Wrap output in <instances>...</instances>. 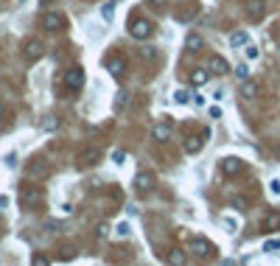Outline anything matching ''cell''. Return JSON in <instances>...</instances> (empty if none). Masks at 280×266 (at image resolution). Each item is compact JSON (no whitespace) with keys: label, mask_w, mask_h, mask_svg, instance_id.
<instances>
[{"label":"cell","mask_w":280,"mask_h":266,"mask_svg":"<svg viewBox=\"0 0 280 266\" xmlns=\"http://www.w3.org/2000/svg\"><path fill=\"white\" fill-rule=\"evenodd\" d=\"M129 34H132V39H137V42H143V39H149L151 34H154V25L146 20V17H137V20L129 25Z\"/></svg>","instance_id":"obj_1"},{"label":"cell","mask_w":280,"mask_h":266,"mask_svg":"<svg viewBox=\"0 0 280 266\" xmlns=\"http://www.w3.org/2000/svg\"><path fill=\"white\" fill-rule=\"evenodd\" d=\"M20 202H22V208H37L42 202V188L39 185H25L20 190Z\"/></svg>","instance_id":"obj_2"},{"label":"cell","mask_w":280,"mask_h":266,"mask_svg":"<svg viewBox=\"0 0 280 266\" xmlns=\"http://www.w3.org/2000/svg\"><path fill=\"white\" fill-rule=\"evenodd\" d=\"M22 56H25V62H39L45 56V45L39 39H28L22 45Z\"/></svg>","instance_id":"obj_3"},{"label":"cell","mask_w":280,"mask_h":266,"mask_svg":"<svg viewBox=\"0 0 280 266\" xmlns=\"http://www.w3.org/2000/svg\"><path fill=\"white\" fill-rule=\"evenodd\" d=\"M65 87L67 90H81L84 87V70H81V67H70L65 73Z\"/></svg>","instance_id":"obj_4"},{"label":"cell","mask_w":280,"mask_h":266,"mask_svg":"<svg viewBox=\"0 0 280 266\" xmlns=\"http://www.w3.org/2000/svg\"><path fill=\"white\" fill-rule=\"evenodd\" d=\"M244 171V163L238 160V157H224L222 160V174L224 177H235V174H241Z\"/></svg>","instance_id":"obj_5"},{"label":"cell","mask_w":280,"mask_h":266,"mask_svg":"<svg viewBox=\"0 0 280 266\" xmlns=\"http://www.w3.org/2000/svg\"><path fill=\"white\" fill-rule=\"evenodd\" d=\"M134 188L140 190V193H149V190L154 188V174H151V171H140V174L134 177Z\"/></svg>","instance_id":"obj_6"},{"label":"cell","mask_w":280,"mask_h":266,"mask_svg":"<svg viewBox=\"0 0 280 266\" xmlns=\"http://www.w3.org/2000/svg\"><path fill=\"white\" fill-rule=\"evenodd\" d=\"M42 28H48V31H62L65 28V20H62V14H56V11H48L42 17Z\"/></svg>","instance_id":"obj_7"},{"label":"cell","mask_w":280,"mask_h":266,"mask_svg":"<svg viewBox=\"0 0 280 266\" xmlns=\"http://www.w3.org/2000/svg\"><path fill=\"white\" fill-rule=\"evenodd\" d=\"M98 160H101V152L90 146V149H84V152L78 154V166H81V168H93L95 163H98Z\"/></svg>","instance_id":"obj_8"},{"label":"cell","mask_w":280,"mask_h":266,"mask_svg":"<svg viewBox=\"0 0 280 266\" xmlns=\"http://www.w3.org/2000/svg\"><path fill=\"white\" fill-rule=\"evenodd\" d=\"M207 70H210V76H224V73H230V65H227V59H222V56H210Z\"/></svg>","instance_id":"obj_9"},{"label":"cell","mask_w":280,"mask_h":266,"mask_svg":"<svg viewBox=\"0 0 280 266\" xmlns=\"http://www.w3.org/2000/svg\"><path fill=\"white\" fill-rule=\"evenodd\" d=\"M104 65H107V70H110V73H112L115 78H121L123 73H126V62H123L121 56H110V59H107Z\"/></svg>","instance_id":"obj_10"},{"label":"cell","mask_w":280,"mask_h":266,"mask_svg":"<svg viewBox=\"0 0 280 266\" xmlns=\"http://www.w3.org/2000/svg\"><path fill=\"white\" fill-rule=\"evenodd\" d=\"M190 252H193V255H199V258H210L213 255V247L207 244L205 238H193V241H190Z\"/></svg>","instance_id":"obj_11"},{"label":"cell","mask_w":280,"mask_h":266,"mask_svg":"<svg viewBox=\"0 0 280 266\" xmlns=\"http://www.w3.org/2000/svg\"><path fill=\"white\" fill-rule=\"evenodd\" d=\"M188 81L193 84V87H205V84L210 81V70H205V67H196V70H190Z\"/></svg>","instance_id":"obj_12"},{"label":"cell","mask_w":280,"mask_h":266,"mask_svg":"<svg viewBox=\"0 0 280 266\" xmlns=\"http://www.w3.org/2000/svg\"><path fill=\"white\" fill-rule=\"evenodd\" d=\"M263 0H249L246 3V14H249V20L252 22H258V20H263Z\"/></svg>","instance_id":"obj_13"},{"label":"cell","mask_w":280,"mask_h":266,"mask_svg":"<svg viewBox=\"0 0 280 266\" xmlns=\"http://www.w3.org/2000/svg\"><path fill=\"white\" fill-rule=\"evenodd\" d=\"M151 137H154V140H160V143H166L168 137H171V126H166V123H157L154 129H151Z\"/></svg>","instance_id":"obj_14"},{"label":"cell","mask_w":280,"mask_h":266,"mask_svg":"<svg viewBox=\"0 0 280 266\" xmlns=\"http://www.w3.org/2000/svg\"><path fill=\"white\" fill-rule=\"evenodd\" d=\"M230 45H233V48H246V45H249V34L246 31H233L230 34Z\"/></svg>","instance_id":"obj_15"},{"label":"cell","mask_w":280,"mask_h":266,"mask_svg":"<svg viewBox=\"0 0 280 266\" xmlns=\"http://www.w3.org/2000/svg\"><path fill=\"white\" fill-rule=\"evenodd\" d=\"M205 134H207V132H205ZM205 134H202V137H205ZM202 137H188V140H185V152H188V154H199V152H202V146H205Z\"/></svg>","instance_id":"obj_16"},{"label":"cell","mask_w":280,"mask_h":266,"mask_svg":"<svg viewBox=\"0 0 280 266\" xmlns=\"http://www.w3.org/2000/svg\"><path fill=\"white\" fill-rule=\"evenodd\" d=\"M202 45H205V39H202L196 31H190L188 37H185V48H188V51H199Z\"/></svg>","instance_id":"obj_17"},{"label":"cell","mask_w":280,"mask_h":266,"mask_svg":"<svg viewBox=\"0 0 280 266\" xmlns=\"http://www.w3.org/2000/svg\"><path fill=\"white\" fill-rule=\"evenodd\" d=\"M241 95H244V98H255V95H258V84H255V81H249V78H244V81H241Z\"/></svg>","instance_id":"obj_18"},{"label":"cell","mask_w":280,"mask_h":266,"mask_svg":"<svg viewBox=\"0 0 280 266\" xmlns=\"http://www.w3.org/2000/svg\"><path fill=\"white\" fill-rule=\"evenodd\" d=\"M263 227H266V230H280V213H278V210L266 213V219H263Z\"/></svg>","instance_id":"obj_19"},{"label":"cell","mask_w":280,"mask_h":266,"mask_svg":"<svg viewBox=\"0 0 280 266\" xmlns=\"http://www.w3.org/2000/svg\"><path fill=\"white\" fill-rule=\"evenodd\" d=\"M101 17L107 22H112V17H115V3H112V0H107V3L101 6Z\"/></svg>","instance_id":"obj_20"},{"label":"cell","mask_w":280,"mask_h":266,"mask_svg":"<svg viewBox=\"0 0 280 266\" xmlns=\"http://www.w3.org/2000/svg\"><path fill=\"white\" fill-rule=\"evenodd\" d=\"M28 174H31V177H48V166H42V163H39V160H37V163H34L31 168H28Z\"/></svg>","instance_id":"obj_21"},{"label":"cell","mask_w":280,"mask_h":266,"mask_svg":"<svg viewBox=\"0 0 280 266\" xmlns=\"http://www.w3.org/2000/svg\"><path fill=\"white\" fill-rule=\"evenodd\" d=\"M174 101H177V104H190L193 95H190L188 90H177V93H174Z\"/></svg>","instance_id":"obj_22"},{"label":"cell","mask_w":280,"mask_h":266,"mask_svg":"<svg viewBox=\"0 0 280 266\" xmlns=\"http://www.w3.org/2000/svg\"><path fill=\"white\" fill-rule=\"evenodd\" d=\"M129 233H132V227H129V222H121L118 227H115V235H118V238H126Z\"/></svg>","instance_id":"obj_23"},{"label":"cell","mask_w":280,"mask_h":266,"mask_svg":"<svg viewBox=\"0 0 280 266\" xmlns=\"http://www.w3.org/2000/svg\"><path fill=\"white\" fill-rule=\"evenodd\" d=\"M233 73H235V78H238V81H244V78H249V67H246V65H238Z\"/></svg>","instance_id":"obj_24"},{"label":"cell","mask_w":280,"mask_h":266,"mask_svg":"<svg viewBox=\"0 0 280 266\" xmlns=\"http://www.w3.org/2000/svg\"><path fill=\"white\" fill-rule=\"evenodd\" d=\"M196 11H199V9H196V6H190V9H185V11H179L177 17H179V20H182V22H188L190 17H193V14H196Z\"/></svg>","instance_id":"obj_25"},{"label":"cell","mask_w":280,"mask_h":266,"mask_svg":"<svg viewBox=\"0 0 280 266\" xmlns=\"http://www.w3.org/2000/svg\"><path fill=\"white\" fill-rule=\"evenodd\" d=\"M278 249H280V238H272V241L263 244V252H278Z\"/></svg>","instance_id":"obj_26"},{"label":"cell","mask_w":280,"mask_h":266,"mask_svg":"<svg viewBox=\"0 0 280 266\" xmlns=\"http://www.w3.org/2000/svg\"><path fill=\"white\" fill-rule=\"evenodd\" d=\"M45 230H48V233H59V230H62V224L56 222V219H48V222H45Z\"/></svg>","instance_id":"obj_27"},{"label":"cell","mask_w":280,"mask_h":266,"mask_svg":"<svg viewBox=\"0 0 280 266\" xmlns=\"http://www.w3.org/2000/svg\"><path fill=\"white\" fill-rule=\"evenodd\" d=\"M168 261H171V264H185V255H182V252H179V249H174V252H171V258H168Z\"/></svg>","instance_id":"obj_28"},{"label":"cell","mask_w":280,"mask_h":266,"mask_svg":"<svg viewBox=\"0 0 280 266\" xmlns=\"http://www.w3.org/2000/svg\"><path fill=\"white\" fill-rule=\"evenodd\" d=\"M230 205H233V208H238V210H246V199H241V196H235Z\"/></svg>","instance_id":"obj_29"},{"label":"cell","mask_w":280,"mask_h":266,"mask_svg":"<svg viewBox=\"0 0 280 266\" xmlns=\"http://www.w3.org/2000/svg\"><path fill=\"white\" fill-rule=\"evenodd\" d=\"M244 54H246V59H258V48H255V45H246Z\"/></svg>","instance_id":"obj_30"},{"label":"cell","mask_w":280,"mask_h":266,"mask_svg":"<svg viewBox=\"0 0 280 266\" xmlns=\"http://www.w3.org/2000/svg\"><path fill=\"white\" fill-rule=\"evenodd\" d=\"M269 190H272L275 196H280V179H272V182H269Z\"/></svg>","instance_id":"obj_31"},{"label":"cell","mask_w":280,"mask_h":266,"mask_svg":"<svg viewBox=\"0 0 280 266\" xmlns=\"http://www.w3.org/2000/svg\"><path fill=\"white\" fill-rule=\"evenodd\" d=\"M107 233H110V227H107V224H98V230H95V235H98V238H104Z\"/></svg>","instance_id":"obj_32"},{"label":"cell","mask_w":280,"mask_h":266,"mask_svg":"<svg viewBox=\"0 0 280 266\" xmlns=\"http://www.w3.org/2000/svg\"><path fill=\"white\" fill-rule=\"evenodd\" d=\"M56 126H59V123H56V118H48V121H45V129H48V132H51V129H56Z\"/></svg>","instance_id":"obj_33"},{"label":"cell","mask_w":280,"mask_h":266,"mask_svg":"<svg viewBox=\"0 0 280 266\" xmlns=\"http://www.w3.org/2000/svg\"><path fill=\"white\" fill-rule=\"evenodd\" d=\"M6 205H9V196H0V210H3Z\"/></svg>","instance_id":"obj_34"},{"label":"cell","mask_w":280,"mask_h":266,"mask_svg":"<svg viewBox=\"0 0 280 266\" xmlns=\"http://www.w3.org/2000/svg\"><path fill=\"white\" fill-rule=\"evenodd\" d=\"M149 3H151V6H166L168 0H149Z\"/></svg>","instance_id":"obj_35"},{"label":"cell","mask_w":280,"mask_h":266,"mask_svg":"<svg viewBox=\"0 0 280 266\" xmlns=\"http://www.w3.org/2000/svg\"><path fill=\"white\" fill-rule=\"evenodd\" d=\"M3 118H6V107H3V104H0V121H3Z\"/></svg>","instance_id":"obj_36"}]
</instances>
